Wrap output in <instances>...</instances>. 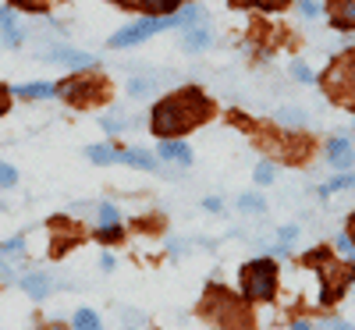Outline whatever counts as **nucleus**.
Returning <instances> with one entry per match:
<instances>
[{
	"label": "nucleus",
	"mask_w": 355,
	"mask_h": 330,
	"mask_svg": "<svg viewBox=\"0 0 355 330\" xmlns=\"http://www.w3.org/2000/svg\"><path fill=\"white\" fill-rule=\"evenodd\" d=\"M117 238H121V224H107L100 231V242H117Z\"/></svg>",
	"instance_id": "5701e85b"
},
{
	"label": "nucleus",
	"mask_w": 355,
	"mask_h": 330,
	"mask_svg": "<svg viewBox=\"0 0 355 330\" xmlns=\"http://www.w3.org/2000/svg\"><path fill=\"white\" fill-rule=\"evenodd\" d=\"M291 71H295V78H302V82H313V71H309V68H306L302 61H295V64H291Z\"/></svg>",
	"instance_id": "a878e982"
},
{
	"label": "nucleus",
	"mask_w": 355,
	"mask_h": 330,
	"mask_svg": "<svg viewBox=\"0 0 355 330\" xmlns=\"http://www.w3.org/2000/svg\"><path fill=\"white\" fill-rule=\"evenodd\" d=\"M327 157H331V164H334V167H341V171H348V167H352V160H355V153H352L348 139H331V146H327Z\"/></svg>",
	"instance_id": "0eeeda50"
},
{
	"label": "nucleus",
	"mask_w": 355,
	"mask_h": 330,
	"mask_svg": "<svg viewBox=\"0 0 355 330\" xmlns=\"http://www.w3.org/2000/svg\"><path fill=\"white\" fill-rule=\"evenodd\" d=\"M21 288H25V295H33L36 302H40V298H46V295L53 291V277H50V274H28V277L21 281Z\"/></svg>",
	"instance_id": "6e6552de"
},
{
	"label": "nucleus",
	"mask_w": 355,
	"mask_h": 330,
	"mask_svg": "<svg viewBox=\"0 0 355 330\" xmlns=\"http://www.w3.org/2000/svg\"><path fill=\"white\" fill-rule=\"evenodd\" d=\"M121 164H135V167L153 171V167H157V157L146 153V149H121Z\"/></svg>",
	"instance_id": "f8f14e48"
},
{
	"label": "nucleus",
	"mask_w": 355,
	"mask_h": 330,
	"mask_svg": "<svg viewBox=\"0 0 355 330\" xmlns=\"http://www.w3.org/2000/svg\"><path fill=\"white\" fill-rule=\"evenodd\" d=\"M348 185H355V174H341V177H334L331 185H323V196L334 192V189H348Z\"/></svg>",
	"instance_id": "412c9836"
},
{
	"label": "nucleus",
	"mask_w": 355,
	"mask_h": 330,
	"mask_svg": "<svg viewBox=\"0 0 355 330\" xmlns=\"http://www.w3.org/2000/svg\"><path fill=\"white\" fill-rule=\"evenodd\" d=\"M323 89L331 93V100H338L341 107L355 110V50L341 53L338 61L327 68V75H323Z\"/></svg>",
	"instance_id": "7ed1b4c3"
},
{
	"label": "nucleus",
	"mask_w": 355,
	"mask_h": 330,
	"mask_svg": "<svg viewBox=\"0 0 355 330\" xmlns=\"http://www.w3.org/2000/svg\"><path fill=\"white\" fill-rule=\"evenodd\" d=\"M0 25H4V28H8V25H15V15H11L8 8H0Z\"/></svg>",
	"instance_id": "473e14b6"
},
{
	"label": "nucleus",
	"mask_w": 355,
	"mask_h": 330,
	"mask_svg": "<svg viewBox=\"0 0 355 330\" xmlns=\"http://www.w3.org/2000/svg\"><path fill=\"white\" fill-rule=\"evenodd\" d=\"M50 61H61V64H71V68H89V64H96L89 53L71 50V46H57V50H50Z\"/></svg>",
	"instance_id": "423d86ee"
},
{
	"label": "nucleus",
	"mask_w": 355,
	"mask_h": 330,
	"mask_svg": "<svg viewBox=\"0 0 355 330\" xmlns=\"http://www.w3.org/2000/svg\"><path fill=\"white\" fill-rule=\"evenodd\" d=\"M57 96H64V100L75 103V107H85V103H93V100L103 96V82H100V78L78 75V78H68V82L57 85Z\"/></svg>",
	"instance_id": "20e7f679"
},
{
	"label": "nucleus",
	"mask_w": 355,
	"mask_h": 330,
	"mask_svg": "<svg viewBox=\"0 0 355 330\" xmlns=\"http://www.w3.org/2000/svg\"><path fill=\"white\" fill-rule=\"evenodd\" d=\"M15 182H18V171L8 167V164H0V189H11Z\"/></svg>",
	"instance_id": "aec40b11"
},
{
	"label": "nucleus",
	"mask_w": 355,
	"mask_h": 330,
	"mask_svg": "<svg viewBox=\"0 0 355 330\" xmlns=\"http://www.w3.org/2000/svg\"><path fill=\"white\" fill-rule=\"evenodd\" d=\"M21 252H25V238H11V242L0 245V256H4V259H8V256H11V259H18Z\"/></svg>",
	"instance_id": "f3484780"
},
{
	"label": "nucleus",
	"mask_w": 355,
	"mask_h": 330,
	"mask_svg": "<svg viewBox=\"0 0 355 330\" xmlns=\"http://www.w3.org/2000/svg\"><path fill=\"white\" fill-rule=\"evenodd\" d=\"M210 43H214L210 28H189V33H185V50H202V46H210Z\"/></svg>",
	"instance_id": "ddd939ff"
},
{
	"label": "nucleus",
	"mask_w": 355,
	"mask_h": 330,
	"mask_svg": "<svg viewBox=\"0 0 355 330\" xmlns=\"http://www.w3.org/2000/svg\"><path fill=\"white\" fill-rule=\"evenodd\" d=\"M150 89H153L150 78H132V82H128V93H132V96H146Z\"/></svg>",
	"instance_id": "6ab92c4d"
},
{
	"label": "nucleus",
	"mask_w": 355,
	"mask_h": 330,
	"mask_svg": "<svg viewBox=\"0 0 355 330\" xmlns=\"http://www.w3.org/2000/svg\"><path fill=\"white\" fill-rule=\"evenodd\" d=\"M327 18L338 33H348L355 28V0H331L327 4Z\"/></svg>",
	"instance_id": "39448f33"
},
{
	"label": "nucleus",
	"mask_w": 355,
	"mask_h": 330,
	"mask_svg": "<svg viewBox=\"0 0 355 330\" xmlns=\"http://www.w3.org/2000/svg\"><path fill=\"white\" fill-rule=\"evenodd\" d=\"M160 157H164V160H178L182 167H189V164H192V149H189L185 142H164V146H160Z\"/></svg>",
	"instance_id": "9d476101"
},
{
	"label": "nucleus",
	"mask_w": 355,
	"mask_h": 330,
	"mask_svg": "<svg viewBox=\"0 0 355 330\" xmlns=\"http://www.w3.org/2000/svg\"><path fill=\"white\" fill-rule=\"evenodd\" d=\"M214 103L206 100L199 89H182V93H171L167 100H160L153 107V117H150V125L160 139H174V135H185L192 132L196 125H202L206 117H210Z\"/></svg>",
	"instance_id": "f257e3e1"
},
{
	"label": "nucleus",
	"mask_w": 355,
	"mask_h": 330,
	"mask_svg": "<svg viewBox=\"0 0 355 330\" xmlns=\"http://www.w3.org/2000/svg\"><path fill=\"white\" fill-rule=\"evenodd\" d=\"M316 330H352L348 323H341V320H327V323H320Z\"/></svg>",
	"instance_id": "cd10ccee"
},
{
	"label": "nucleus",
	"mask_w": 355,
	"mask_h": 330,
	"mask_svg": "<svg viewBox=\"0 0 355 330\" xmlns=\"http://www.w3.org/2000/svg\"><path fill=\"white\" fill-rule=\"evenodd\" d=\"M15 93L28 96V100H46V96H57V85H50V82H28V85H18Z\"/></svg>",
	"instance_id": "9b49d317"
},
{
	"label": "nucleus",
	"mask_w": 355,
	"mask_h": 330,
	"mask_svg": "<svg viewBox=\"0 0 355 330\" xmlns=\"http://www.w3.org/2000/svg\"><path fill=\"white\" fill-rule=\"evenodd\" d=\"M239 206H242V209H249V214H256V209H263V199H256V196H242V199H239Z\"/></svg>",
	"instance_id": "393cba45"
},
{
	"label": "nucleus",
	"mask_w": 355,
	"mask_h": 330,
	"mask_svg": "<svg viewBox=\"0 0 355 330\" xmlns=\"http://www.w3.org/2000/svg\"><path fill=\"white\" fill-rule=\"evenodd\" d=\"M18 4H21V8H28V11H43V8L50 4V0H18Z\"/></svg>",
	"instance_id": "bb28decb"
},
{
	"label": "nucleus",
	"mask_w": 355,
	"mask_h": 330,
	"mask_svg": "<svg viewBox=\"0 0 355 330\" xmlns=\"http://www.w3.org/2000/svg\"><path fill=\"white\" fill-rule=\"evenodd\" d=\"M117 4H135V0H117Z\"/></svg>",
	"instance_id": "c9c22d12"
},
{
	"label": "nucleus",
	"mask_w": 355,
	"mask_h": 330,
	"mask_svg": "<svg viewBox=\"0 0 355 330\" xmlns=\"http://www.w3.org/2000/svg\"><path fill=\"white\" fill-rule=\"evenodd\" d=\"M231 4H239V8H263V11H277V8H284L288 0H231Z\"/></svg>",
	"instance_id": "dca6fc26"
},
{
	"label": "nucleus",
	"mask_w": 355,
	"mask_h": 330,
	"mask_svg": "<svg viewBox=\"0 0 355 330\" xmlns=\"http://www.w3.org/2000/svg\"><path fill=\"white\" fill-rule=\"evenodd\" d=\"M75 330H103V327H100V316L93 309H78L75 313Z\"/></svg>",
	"instance_id": "2eb2a0df"
},
{
	"label": "nucleus",
	"mask_w": 355,
	"mask_h": 330,
	"mask_svg": "<svg viewBox=\"0 0 355 330\" xmlns=\"http://www.w3.org/2000/svg\"><path fill=\"white\" fill-rule=\"evenodd\" d=\"M338 249H341V252H355V242H352V234H341V238H338Z\"/></svg>",
	"instance_id": "c756f323"
},
{
	"label": "nucleus",
	"mask_w": 355,
	"mask_h": 330,
	"mask_svg": "<svg viewBox=\"0 0 355 330\" xmlns=\"http://www.w3.org/2000/svg\"><path fill=\"white\" fill-rule=\"evenodd\" d=\"M299 11H302L306 18H316V4H313V0H299Z\"/></svg>",
	"instance_id": "7c9ffc66"
},
{
	"label": "nucleus",
	"mask_w": 355,
	"mask_h": 330,
	"mask_svg": "<svg viewBox=\"0 0 355 330\" xmlns=\"http://www.w3.org/2000/svg\"><path fill=\"white\" fill-rule=\"evenodd\" d=\"M242 291L249 302H270L277 291V266L270 259H252L242 266Z\"/></svg>",
	"instance_id": "f03ea898"
},
{
	"label": "nucleus",
	"mask_w": 355,
	"mask_h": 330,
	"mask_svg": "<svg viewBox=\"0 0 355 330\" xmlns=\"http://www.w3.org/2000/svg\"><path fill=\"white\" fill-rule=\"evenodd\" d=\"M89 160H93V164H121V149H110V146H93V149H89Z\"/></svg>",
	"instance_id": "4468645a"
},
{
	"label": "nucleus",
	"mask_w": 355,
	"mask_h": 330,
	"mask_svg": "<svg viewBox=\"0 0 355 330\" xmlns=\"http://www.w3.org/2000/svg\"><path fill=\"white\" fill-rule=\"evenodd\" d=\"M100 220H103V227H107V224H117V209H114L110 202L100 206Z\"/></svg>",
	"instance_id": "b1692460"
},
{
	"label": "nucleus",
	"mask_w": 355,
	"mask_h": 330,
	"mask_svg": "<svg viewBox=\"0 0 355 330\" xmlns=\"http://www.w3.org/2000/svg\"><path fill=\"white\" fill-rule=\"evenodd\" d=\"M348 227H352V242H355V217H352V220H348Z\"/></svg>",
	"instance_id": "f704fd0d"
},
{
	"label": "nucleus",
	"mask_w": 355,
	"mask_h": 330,
	"mask_svg": "<svg viewBox=\"0 0 355 330\" xmlns=\"http://www.w3.org/2000/svg\"><path fill=\"white\" fill-rule=\"evenodd\" d=\"M291 330H309V323H295Z\"/></svg>",
	"instance_id": "72a5a7b5"
},
{
	"label": "nucleus",
	"mask_w": 355,
	"mask_h": 330,
	"mask_svg": "<svg viewBox=\"0 0 355 330\" xmlns=\"http://www.w3.org/2000/svg\"><path fill=\"white\" fill-rule=\"evenodd\" d=\"M252 177H256V182H259V185H270V182H274V167H270V164H259Z\"/></svg>",
	"instance_id": "4be33fe9"
},
{
	"label": "nucleus",
	"mask_w": 355,
	"mask_h": 330,
	"mask_svg": "<svg viewBox=\"0 0 355 330\" xmlns=\"http://www.w3.org/2000/svg\"><path fill=\"white\" fill-rule=\"evenodd\" d=\"M281 114V125H291V128H299V125H306V117H302V110H277Z\"/></svg>",
	"instance_id": "a211bd4d"
},
{
	"label": "nucleus",
	"mask_w": 355,
	"mask_h": 330,
	"mask_svg": "<svg viewBox=\"0 0 355 330\" xmlns=\"http://www.w3.org/2000/svg\"><path fill=\"white\" fill-rule=\"evenodd\" d=\"M281 238H284V242H295V238H299V227H295V224H284V227H281Z\"/></svg>",
	"instance_id": "c85d7f7f"
},
{
	"label": "nucleus",
	"mask_w": 355,
	"mask_h": 330,
	"mask_svg": "<svg viewBox=\"0 0 355 330\" xmlns=\"http://www.w3.org/2000/svg\"><path fill=\"white\" fill-rule=\"evenodd\" d=\"M135 4L150 15V18H167V15H174L178 8H182L185 0H135Z\"/></svg>",
	"instance_id": "1a4fd4ad"
},
{
	"label": "nucleus",
	"mask_w": 355,
	"mask_h": 330,
	"mask_svg": "<svg viewBox=\"0 0 355 330\" xmlns=\"http://www.w3.org/2000/svg\"><path fill=\"white\" fill-rule=\"evenodd\" d=\"M8 100H11V93L4 85H0V114H8Z\"/></svg>",
	"instance_id": "2f4dec72"
}]
</instances>
